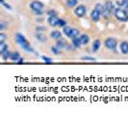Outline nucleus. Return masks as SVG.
<instances>
[{
	"mask_svg": "<svg viewBox=\"0 0 128 113\" xmlns=\"http://www.w3.org/2000/svg\"><path fill=\"white\" fill-rule=\"evenodd\" d=\"M16 42L23 49L26 50V51H29V52H33V51H34V49L31 47V45L29 44V42L26 40V38L24 37L22 34L18 33V34L16 35Z\"/></svg>",
	"mask_w": 128,
	"mask_h": 113,
	"instance_id": "nucleus-1",
	"label": "nucleus"
},
{
	"mask_svg": "<svg viewBox=\"0 0 128 113\" xmlns=\"http://www.w3.org/2000/svg\"><path fill=\"white\" fill-rule=\"evenodd\" d=\"M114 15L116 19H118L120 21H128V14L125 12L124 9L122 8H118L114 11Z\"/></svg>",
	"mask_w": 128,
	"mask_h": 113,
	"instance_id": "nucleus-2",
	"label": "nucleus"
},
{
	"mask_svg": "<svg viewBox=\"0 0 128 113\" xmlns=\"http://www.w3.org/2000/svg\"><path fill=\"white\" fill-rule=\"evenodd\" d=\"M104 44H105L106 48L114 50V49H116V46H118V42H116V40L115 38L110 37V38H107V39L105 40Z\"/></svg>",
	"mask_w": 128,
	"mask_h": 113,
	"instance_id": "nucleus-3",
	"label": "nucleus"
},
{
	"mask_svg": "<svg viewBox=\"0 0 128 113\" xmlns=\"http://www.w3.org/2000/svg\"><path fill=\"white\" fill-rule=\"evenodd\" d=\"M74 13H75V15H76L77 17L83 18L84 16L86 15V13H87V9H86V7L84 6V5H79V6H77L75 8Z\"/></svg>",
	"mask_w": 128,
	"mask_h": 113,
	"instance_id": "nucleus-4",
	"label": "nucleus"
},
{
	"mask_svg": "<svg viewBox=\"0 0 128 113\" xmlns=\"http://www.w3.org/2000/svg\"><path fill=\"white\" fill-rule=\"evenodd\" d=\"M30 8L32 9L33 11H40V10H42L44 8V4L40 2V1H33L30 4Z\"/></svg>",
	"mask_w": 128,
	"mask_h": 113,
	"instance_id": "nucleus-5",
	"label": "nucleus"
},
{
	"mask_svg": "<svg viewBox=\"0 0 128 113\" xmlns=\"http://www.w3.org/2000/svg\"><path fill=\"white\" fill-rule=\"evenodd\" d=\"M66 45H68V44H66V40L63 39V38H61V39L57 40V43H56V45H55V46L57 47L58 49L62 50V49H64V48H66Z\"/></svg>",
	"mask_w": 128,
	"mask_h": 113,
	"instance_id": "nucleus-6",
	"label": "nucleus"
},
{
	"mask_svg": "<svg viewBox=\"0 0 128 113\" xmlns=\"http://www.w3.org/2000/svg\"><path fill=\"white\" fill-rule=\"evenodd\" d=\"M100 16H101V14L98 12L97 10H96V9H94V10L90 12V19H92V21H94V22H97V21L99 20Z\"/></svg>",
	"mask_w": 128,
	"mask_h": 113,
	"instance_id": "nucleus-7",
	"label": "nucleus"
},
{
	"mask_svg": "<svg viewBox=\"0 0 128 113\" xmlns=\"http://www.w3.org/2000/svg\"><path fill=\"white\" fill-rule=\"evenodd\" d=\"M59 19L57 18V16H55V17H49L48 19H47V22H48V24L52 26V27H55V26H58V22H59Z\"/></svg>",
	"mask_w": 128,
	"mask_h": 113,
	"instance_id": "nucleus-8",
	"label": "nucleus"
},
{
	"mask_svg": "<svg viewBox=\"0 0 128 113\" xmlns=\"http://www.w3.org/2000/svg\"><path fill=\"white\" fill-rule=\"evenodd\" d=\"M100 45H101V42H100V40H94V43H92V51L94 52H97L98 49L100 48Z\"/></svg>",
	"mask_w": 128,
	"mask_h": 113,
	"instance_id": "nucleus-9",
	"label": "nucleus"
},
{
	"mask_svg": "<svg viewBox=\"0 0 128 113\" xmlns=\"http://www.w3.org/2000/svg\"><path fill=\"white\" fill-rule=\"evenodd\" d=\"M120 51H122V53L123 54H128V43L127 42H122L120 45Z\"/></svg>",
	"mask_w": 128,
	"mask_h": 113,
	"instance_id": "nucleus-10",
	"label": "nucleus"
},
{
	"mask_svg": "<svg viewBox=\"0 0 128 113\" xmlns=\"http://www.w3.org/2000/svg\"><path fill=\"white\" fill-rule=\"evenodd\" d=\"M50 37L54 40H59L62 38V33L59 31V30H53V31L50 33Z\"/></svg>",
	"mask_w": 128,
	"mask_h": 113,
	"instance_id": "nucleus-11",
	"label": "nucleus"
},
{
	"mask_svg": "<svg viewBox=\"0 0 128 113\" xmlns=\"http://www.w3.org/2000/svg\"><path fill=\"white\" fill-rule=\"evenodd\" d=\"M80 40H81V43L82 44H89V42H90V37H89V35H87V34H81L80 36Z\"/></svg>",
	"mask_w": 128,
	"mask_h": 113,
	"instance_id": "nucleus-12",
	"label": "nucleus"
},
{
	"mask_svg": "<svg viewBox=\"0 0 128 113\" xmlns=\"http://www.w3.org/2000/svg\"><path fill=\"white\" fill-rule=\"evenodd\" d=\"M72 45L75 47V48H79L81 45H82V43H81V40L79 37L73 38L72 39Z\"/></svg>",
	"mask_w": 128,
	"mask_h": 113,
	"instance_id": "nucleus-13",
	"label": "nucleus"
},
{
	"mask_svg": "<svg viewBox=\"0 0 128 113\" xmlns=\"http://www.w3.org/2000/svg\"><path fill=\"white\" fill-rule=\"evenodd\" d=\"M105 8L107 9V10H109L110 12H114L116 9H115V5H114V3L112 2V1H107L106 3H105Z\"/></svg>",
	"mask_w": 128,
	"mask_h": 113,
	"instance_id": "nucleus-14",
	"label": "nucleus"
},
{
	"mask_svg": "<svg viewBox=\"0 0 128 113\" xmlns=\"http://www.w3.org/2000/svg\"><path fill=\"white\" fill-rule=\"evenodd\" d=\"M36 38H37V40H38L40 42H45V41L47 40V39H46V36H45L44 34L40 33V32H37Z\"/></svg>",
	"mask_w": 128,
	"mask_h": 113,
	"instance_id": "nucleus-15",
	"label": "nucleus"
},
{
	"mask_svg": "<svg viewBox=\"0 0 128 113\" xmlns=\"http://www.w3.org/2000/svg\"><path fill=\"white\" fill-rule=\"evenodd\" d=\"M81 34H80V31H79V29H77V28H72V30H71V34H70V37L71 39H73V38H76V37H79Z\"/></svg>",
	"mask_w": 128,
	"mask_h": 113,
	"instance_id": "nucleus-16",
	"label": "nucleus"
},
{
	"mask_svg": "<svg viewBox=\"0 0 128 113\" xmlns=\"http://www.w3.org/2000/svg\"><path fill=\"white\" fill-rule=\"evenodd\" d=\"M19 58H20L19 52L18 51H16V52H12V55H11V58H10V59H11L12 61H14V62L16 61V62H18Z\"/></svg>",
	"mask_w": 128,
	"mask_h": 113,
	"instance_id": "nucleus-17",
	"label": "nucleus"
},
{
	"mask_svg": "<svg viewBox=\"0 0 128 113\" xmlns=\"http://www.w3.org/2000/svg\"><path fill=\"white\" fill-rule=\"evenodd\" d=\"M78 4V0H68L66 1V5L68 8H73Z\"/></svg>",
	"mask_w": 128,
	"mask_h": 113,
	"instance_id": "nucleus-18",
	"label": "nucleus"
},
{
	"mask_svg": "<svg viewBox=\"0 0 128 113\" xmlns=\"http://www.w3.org/2000/svg\"><path fill=\"white\" fill-rule=\"evenodd\" d=\"M71 30H72V28L70 27V26H64V27H63V32H64V34H66L68 38L70 37Z\"/></svg>",
	"mask_w": 128,
	"mask_h": 113,
	"instance_id": "nucleus-19",
	"label": "nucleus"
},
{
	"mask_svg": "<svg viewBox=\"0 0 128 113\" xmlns=\"http://www.w3.org/2000/svg\"><path fill=\"white\" fill-rule=\"evenodd\" d=\"M11 55H12V52L9 51V50H6L5 52H3V53L1 54L3 60H8V59H10V58H11Z\"/></svg>",
	"mask_w": 128,
	"mask_h": 113,
	"instance_id": "nucleus-20",
	"label": "nucleus"
},
{
	"mask_svg": "<svg viewBox=\"0 0 128 113\" xmlns=\"http://www.w3.org/2000/svg\"><path fill=\"white\" fill-rule=\"evenodd\" d=\"M94 9L97 10L98 12L102 15V13L104 12V10H105V6L102 5V4H100V3H97V4L96 5V7H94Z\"/></svg>",
	"mask_w": 128,
	"mask_h": 113,
	"instance_id": "nucleus-21",
	"label": "nucleus"
},
{
	"mask_svg": "<svg viewBox=\"0 0 128 113\" xmlns=\"http://www.w3.org/2000/svg\"><path fill=\"white\" fill-rule=\"evenodd\" d=\"M6 50H8V45L5 43H0V53L2 54Z\"/></svg>",
	"mask_w": 128,
	"mask_h": 113,
	"instance_id": "nucleus-22",
	"label": "nucleus"
},
{
	"mask_svg": "<svg viewBox=\"0 0 128 113\" xmlns=\"http://www.w3.org/2000/svg\"><path fill=\"white\" fill-rule=\"evenodd\" d=\"M102 15L105 19H109L110 17H111V15H112V12H110L109 10H107V9L105 8V10H104V12L102 13Z\"/></svg>",
	"mask_w": 128,
	"mask_h": 113,
	"instance_id": "nucleus-23",
	"label": "nucleus"
},
{
	"mask_svg": "<svg viewBox=\"0 0 128 113\" xmlns=\"http://www.w3.org/2000/svg\"><path fill=\"white\" fill-rule=\"evenodd\" d=\"M58 26H60V27H64V26H66V21L64 19H59Z\"/></svg>",
	"mask_w": 128,
	"mask_h": 113,
	"instance_id": "nucleus-24",
	"label": "nucleus"
},
{
	"mask_svg": "<svg viewBox=\"0 0 128 113\" xmlns=\"http://www.w3.org/2000/svg\"><path fill=\"white\" fill-rule=\"evenodd\" d=\"M42 59L44 61L45 63H48V64H51L52 63V59L50 58V57H47V56H42Z\"/></svg>",
	"mask_w": 128,
	"mask_h": 113,
	"instance_id": "nucleus-25",
	"label": "nucleus"
},
{
	"mask_svg": "<svg viewBox=\"0 0 128 113\" xmlns=\"http://www.w3.org/2000/svg\"><path fill=\"white\" fill-rule=\"evenodd\" d=\"M82 60H84V61H96V58L90 56H83Z\"/></svg>",
	"mask_w": 128,
	"mask_h": 113,
	"instance_id": "nucleus-26",
	"label": "nucleus"
},
{
	"mask_svg": "<svg viewBox=\"0 0 128 113\" xmlns=\"http://www.w3.org/2000/svg\"><path fill=\"white\" fill-rule=\"evenodd\" d=\"M51 51H52V53H54V54L58 55V54H60V51H61V50L58 49L56 46H52V47H51Z\"/></svg>",
	"mask_w": 128,
	"mask_h": 113,
	"instance_id": "nucleus-27",
	"label": "nucleus"
},
{
	"mask_svg": "<svg viewBox=\"0 0 128 113\" xmlns=\"http://www.w3.org/2000/svg\"><path fill=\"white\" fill-rule=\"evenodd\" d=\"M120 6L122 7L123 9L124 8H126L128 6V0H122V2H120Z\"/></svg>",
	"mask_w": 128,
	"mask_h": 113,
	"instance_id": "nucleus-28",
	"label": "nucleus"
},
{
	"mask_svg": "<svg viewBox=\"0 0 128 113\" xmlns=\"http://www.w3.org/2000/svg\"><path fill=\"white\" fill-rule=\"evenodd\" d=\"M7 39V36L4 33H0V43H5V40Z\"/></svg>",
	"mask_w": 128,
	"mask_h": 113,
	"instance_id": "nucleus-29",
	"label": "nucleus"
},
{
	"mask_svg": "<svg viewBox=\"0 0 128 113\" xmlns=\"http://www.w3.org/2000/svg\"><path fill=\"white\" fill-rule=\"evenodd\" d=\"M6 27H8V24L5 23V21H1V22H0V30H1V31H2V30H5Z\"/></svg>",
	"mask_w": 128,
	"mask_h": 113,
	"instance_id": "nucleus-30",
	"label": "nucleus"
},
{
	"mask_svg": "<svg viewBox=\"0 0 128 113\" xmlns=\"http://www.w3.org/2000/svg\"><path fill=\"white\" fill-rule=\"evenodd\" d=\"M1 4H2L3 6L5 7L6 9H9V10H11V9H12V7L10 6V4H8V3H5V1H4V0H1Z\"/></svg>",
	"mask_w": 128,
	"mask_h": 113,
	"instance_id": "nucleus-31",
	"label": "nucleus"
},
{
	"mask_svg": "<svg viewBox=\"0 0 128 113\" xmlns=\"http://www.w3.org/2000/svg\"><path fill=\"white\" fill-rule=\"evenodd\" d=\"M47 15H48L49 17H55V16H57V15H56V12H55L54 10H49V11L47 12Z\"/></svg>",
	"mask_w": 128,
	"mask_h": 113,
	"instance_id": "nucleus-32",
	"label": "nucleus"
},
{
	"mask_svg": "<svg viewBox=\"0 0 128 113\" xmlns=\"http://www.w3.org/2000/svg\"><path fill=\"white\" fill-rule=\"evenodd\" d=\"M45 30L44 26H37L36 27V31L37 32H44Z\"/></svg>",
	"mask_w": 128,
	"mask_h": 113,
	"instance_id": "nucleus-33",
	"label": "nucleus"
},
{
	"mask_svg": "<svg viewBox=\"0 0 128 113\" xmlns=\"http://www.w3.org/2000/svg\"><path fill=\"white\" fill-rule=\"evenodd\" d=\"M34 14L36 16H42V10H40V11H34Z\"/></svg>",
	"mask_w": 128,
	"mask_h": 113,
	"instance_id": "nucleus-34",
	"label": "nucleus"
},
{
	"mask_svg": "<svg viewBox=\"0 0 128 113\" xmlns=\"http://www.w3.org/2000/svg\"><path fill=\"white\" fill-rule=\"evenodd\" d=\"M23 63H24V58L20 57L18 59V64H23Z\"/></svg>",
	"mask_w": 128,
	"mask_h": 113,
	"instance_id": "nucleus-35",
	"label": "nucleus"
},
{
	"mask_svg": "<svg viewBox=\"0 0 128 113\" xmlns=\"http://www.w3.org/2000/svg\"><path fill=\"white\" fill-rule=\"evenodd\" d=\"M124 10H125V12H126L128 14V6L126 7V8H124Z\"/></svg>",
	"mask_w": 128,
	"mask_h": 113,
	"instance_id": "nucleus-36",
	"label": "nucleus"
}]
</instances>
